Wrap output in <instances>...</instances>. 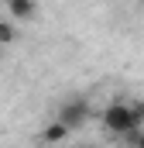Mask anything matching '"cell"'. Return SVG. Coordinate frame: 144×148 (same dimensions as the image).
<instances>
[{"label": "cell", "instance_id": "obj_1", "mask_svg": "<svg viewBox=\"0 0 144 148\" xmlns=\"http://www.w3.org/2000/svg\"><path fill=\"white\" fill-rule=\"evenodd\" d=\"M103 127H107L110 134H120V138H130L134 131H141V117L134 114L130 103H124V100H113L103 107Z\"/></svg>", "mask_w": 144, "mask_h": 148}, {"label": "cell", "instance_id": "obj_4", "mask_svg": "<svg viewBox=\"0 0 144 148\" xmlns=\"http://www.w3.org/2000/svg\"><path fill=\"white\" fill-rule=\"evenodd\" d=\"M7 14H10L14 21H28V17L38 14V3H31V0H10V3H7Z\"/></svg>", "mask_w": 144, "mask_h": 148}, {"label": "cell", "instance_id": "obj_5", "mask_svg": "<svg viewBox=\"0 0 144 148\" xmlns=\"http://www.w3.org/2000/svg\"><path fill=\"white\" fill-rule=\"evenodd\" d=\"M17 41V24L14 21H0V45H10Z\"/></svg>", "mask_w": 144, "mask_h": 148}, {"label": "cell", "instance_id": "obj_7", "mask_svg": "<svg viewBox=\"0 0 144 148\" xmlns=\"http://www.w3.org/2000/svg\"><path fill=\"white\" fill-rule=\"evenodd\" d=\"M82 148H100V145H82Z\"/></svg>", "mask_w": 144, "mask_h": 148}, {"label": "cell", "instance_id": "obj_6", "mask_svg": "<svg viewBox=\"0 0 144 148\" xmlns=\"http://www.w3.org/2000/svg\"><path fill=\"white\" fill-rule=\"evenodd\" d=\"M127 141H130V148H144V127H141V131H134Z\"/></svg>", "mask_w": 144, "mask_h": 148}, {"label": "cell", "instance_id": "obj_3", "mask_svg": "<svg viewBox=\"0 0 144 148\" xmlns=\"http://www.w3.org/2000/svg\"><path fill=\"white\" fill-rule=\"evenodd\" d=\"M38 138H41L45 145H62V141L69 138V127H62L58 121H48V124L41 127V134H38Z\"/></svg>", "mask_w": 144, "mask_h": 148}, {"label": "cell", "instance_id": "obj_2", "mask_svg": "<svg viewBox=\"0 0 144 148\" xmlns=\"http://www.w3.org/2000/svg\"><path fill=\"white\" fill-rule=\"evenodd\" d=\"M55 121H58L62 127H69V134H72V131H79V127L89 121V103H86V100H65V103L55 110Z\"/></svg>", "mask_w": 144, "mask_h": 148}]
</instances>
